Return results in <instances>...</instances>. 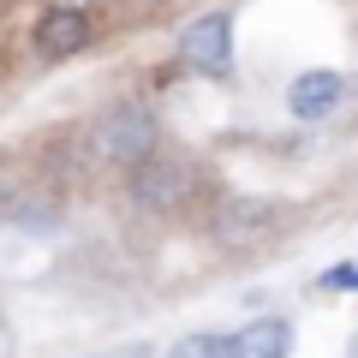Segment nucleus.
Masks as SVG:
<instances>
[{
    "label": "nucleus",
    "mask_w": 358,
    "mask_h": 358,
    "mask_svg": "<svg viewBox=\"0 0 358 358\" xmlns=\"http://www.w3.org/2000/svg\"><path fill=\"white\" fill-rule=\"evenodd\" d=\"M155 143H162V126H155V114L138 108V102H114L108 114H96V126H90V155H96V162H114V167L150 162Z\"/></svg>",
    "instance_id": "obj_1"
},
{
    "label": "nucleus",
    "mask_w": 358,
    "mask_h": 358,
    "mask_svg": "<svg viewBox=\"0 0 358 358\" xmlns=\"http://www.w3.org/2000/svg\"><path fill=\"white\" fill-rule=\"evenodd\" d=\"M197 192V167L185 162V155H162L155 150L150 162L131 167V203L150 209V215H173V209H185Z\"/></svg>",
    "instance_id": "obj_2"
},
{
    "label": "nucleus",
    "mask_w": 358,
    "mask_h": 358,
    "mask_svg": "<svg viewBox=\"0 0 358 358\" xmlns=\"http://www.w3.org/2000/svg\"><path fill=\"white\" fill-rule=\"evenodd\" d=\"M179 66H192L203 78H227L233 72V13L192 18L185 36H179Z\"/></svg>",
    "instance_id": "obj_3"
},
{
    "label": "nucleus",
    "mask_w": 358,
    "mask_h": 358,
    "mask_svg": "<svg viewBox=\"0 0 358 358\" xmlns=\"http://www.w3.org/2000/svg\"><path fill=\"white\" fill-rule=\"evenodd\" d=\"M275 227H281V203H268V197H227L215 209V239L221 245H257Z\"/></svg>",
    "instance_id": "obj_4"
},
{
    "label": "nucleus",
    "mask_w": 358,
    "mask_h": 358,
    "mask_svg": "<svg viewBox=\"0 0 358 358\" xmlns=\"http://www.w3.org/2000/svg\"><path fill=\"white\" fill-rule=\"evenodd\" d=\"M90 36H96V24H90L84 6H48L36 18V54L42 60H66V54L90 48Z\"/></svg>",
    "instance_id": "obj_5"
},
{
    "label": "nucleus",
    "mask_w": 358,
    "mask_h": 358,
    "mask_svg": "<svg viewBox=\"0 0 358 358\" xmlns=\"http://www.w3.org/2000/svg\"><path fill=\"white\" fill-rule=\"evenodd\" d=\"M341 96H346L341 72H305V78H293V90H287V108H293L299 120H329L334 108H341Z\"/></svg>",
    "instance_id": "obj_6"
},
{
    "label": "nucleus",
    "mask_w": 358,
    "mask_h": 358,
    "mask_svg": "<svg viewBox=\"0 0 358 358\" xmlns=\"http://www.w3.org/2000/svg\"><path fill=\"white\" fill-rule=\"evenodd\" d=\"M293 352V329L281 317H257L251 329H239V358H287Z\"/></svg>",
    "instance_id": "obj_7"
},
{
    "label": "nucleus",
    "mask_w": 358,
    "mask_h": 358,
    "mask_svg": "<svg viewBox=\"0 0 358 358\" xmlns=\"http://www.w3.org/2000/svg\"><path fill=\"white\" fill-rule=\"evenodd\" d=\"M167 358H239V334H215V329L185 334V341H173Z\"/></svg>",
    "instance_id": "obj_8"
},
{
    "label": "nucleus",
    "mask_w": 358,
    "mask_h": 358,
    "mask_svg": "<svg viewBox=\"0 0 358 358\" xmlns=\"http://www.w3.org/2000/svg\"><path fill=\"white\" fill-rule=\"evenodd\" d=\"M322 287H346V293H358V268H329Z\"/></svg>",
    "instance_id": "obj_9"
},
{
    "label": "nucleus",
    "mask_w": 358,
    "mask_h": 358,
    "mask_svg": "<svg viewBox=\"0 0 358 358\" xmlns=\"http://www.w3.org/2000/svg\"><path fill=\"white\" fill-rule=\"evenodd\" d=\"M48 6H84V13H90V0H48Z\"/></svg>",
    "instance_id": "obj_10"
},
{
    "label": "nucleus",
    "mask_w": 358,
    "mask_h": 358,
    "mask_svg": "<svg viewBox=\"0 0 358 358\" xmlns=\"http://www.w3.org/2000/svg\"><path fill=\"white\" fill-rule=\"evenodd\" d=\"M352 358H358V341H352Z\"/></svg>",
    "instance_id": "obj_11"
}]
</instances>
